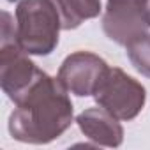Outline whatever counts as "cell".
Returning <instances> with one entry per match:
<instances>
[{"mask_svg":"<svg viewBox=\"0 0 150 150\" xmlns=\"http://www.w3.org/2000/svg\"><path fill=\"white\" fill-rule=\"evenodd\" d=\"M9 117V132L14 139L32 145H46L60 138L72 124V103L69 90L58 78L42 72L30 90L14 103Z\"/></svg>","mask_w":150,"mask_h":150,"instance_id":"cell-1","label":"cell"},{"mask_svg":"<svg viewBox=\"0 0 150 150\" xmlns=\"http://www.w3.org/2000/svg\"><path fill=\"white\" fill-rule=\"evenodd\" d=\"M60 14L51 0H20L16 4L18 46L37 57H48L58 46Z\"/></svg>","mask_w":150,"mask_h":150,"instance_id":"cell-2","label":"cell"},{"mask_svg":"<svg viewBox=\"0 0 150 150\" xmlns=\"http://www.w3.org/2000/svg\"><path fill=\"white\" fill-rule=\"evenodd\" d=\"M94 99L118 120L129 122L141 113L146 90L120 67H110L94 92Z\"/></svg>","mask_w":150,"mask_h":150,"instance_id":"cell-3","label":"cell"},{"mask_svg":"<svg viewBox=\"0 0 150 150\" xmlns=\"http://www.w3.org/2000/svg\"><path fill=\"white\" fill-rule=\"evenodd\" d=\"M103 30L108 39L120 46H127L148 34L146 0H108L103 14Z\"/></svg>","mask_w":150,"mask_h":150,"instance_id":"cell-4","label":"cell"},{"mask_svg":"<svg viewBox=\"0 0 150 150\" xmlns=\"http://www.w3.org/2000/svg\"><path fill=\"white\" fill-rule=\"evenodd\" d=\"M42 72L18 46V41L0 44V87L13 103H18L30 90Z\"/></svg>","mask_w":150,"mask_h":150,"instance_id":"cell-5","label":"cell"},{"mask_svg":"<svg viewBox=\"0 0 150 150\" xmlns=\"http://www.w3.org/2000/svg\"><path fill=\"white\" fill-rule=\"evenodd\" d=\"M110 69L104 58L92 51H74L62 62L57 78L62 85L78 97L94 96L104 72Z\"/></svg>","mask_w":150,"mask_h":150,"instance_id":"cell-6","label":"cell"},{"mask_svg":"<svg viewBox=\"0 0 150 150\" xmlns=\"http://www.w3.org/2000/svg\"><path fill=\"white\" fill-rule=\"evenodd\" d=\"M76 124L80 131L99 146L117 148L124 141V127L120 125V120L103 106L83 110L76 117Z\"/></svg>","mask_w":150,"mask_h":150,"instance_id":"cell-7","label":"cell"},{"mask_svg":"<svg viewBox=\"0 0 150 150\" xmlns=\"http://www.w3.org/2000/svg\"><path fill=\"white\" fill-rule=\"evenodd\" d=\"M55 4L62 30H74L83 21L97 18L101 13V0H51Z\"/></svg>","mask_w":150,"mask_h":150,"instance_id":"cell-8","label":"cell"},{"mask_svg":"<svg viewBox=\"0 0 150 150\" xmlns=\"http://www.w3.org/2000/svg\"><path fill=\"white\" fill-rule=\"evenodd\" d=\"M125 51L132 67L139 74L150 78V34H145L129 42L125 46Z\"/></svg>","mask_w":150,"mask_h":150,"instance_id":"cell-9","label":"cell"},{"mask_svg":"<svg viewBox=\"0 0 150 150\" xmlns=\"http://www.w3.org/2000/svg\"><path fill=\"white\" fill-rule=\"evenodd\" d=\"M146 20H148V25H150V0H146Z\"/></svg>","mask_w":150,"mask_h":150,"instance_id":"cell-10","label":"cell"}]
</instances>
